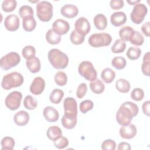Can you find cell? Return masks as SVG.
I'll return each instance as SVG.
<instances>
[{"instance_id": "1", "label": "cell", "mask_w": 150, "mask_h": 150, "mask_svg": "<svg viewBox=\"0 0 150 150\" xmlns=\"http://www.w3.org/2000/svg\"><path fill=\"white\" fill-rule=\"evenodd\" d=\"M138 105L131 101L122 104L116 113V120L121 126L130 124L132 118L138 113Z\"/></svg>"}, {"instance_id": "2", "label": "cell", "mask_w": 150, "mask_h": 150, "mask_svg": "<svg viewBox=\"0 0 150 150\" xmlns=\"http://www.w3.org/2000/svg\"><path fill=\"white\" fill-rule=\"evenodd\" d=\"M48 59L56 69H65L69 63V57L67 54L57 49H52L49 50Z\"/></svg>"}, {"instance_id": "3", "label": "cell", "mask_w": 150, "mask_h": 150, "mask_svg": "<svg viewBox=\"0 0 150 150\" xmlns=\"http://www.w3.org/2000/svg\"><path fill=\"white\" fill-rule=\"evenodd\" d=\"M24 79L22 75L17 71L10 73L3 77L1 86L2 87L8 90L14 87H18L22 85Z\"/></svg>"}, {"instance_id": "4", "label": "cell", "mask_w": 150, "mask_h": 150, "mask_svg": "<svg viewBox=\"0 0 150 150\" xmlns=\"http://www.w3.org/2000/svg\"><path fill=\"white\" fill-rule=\"evenodd\" d=\"M36 15L42 22H49L53 16V5L48 1H40L36 4Z\"/></svg>"}, {"instance_id": "5", "label": "cell", "mask_w": 150, "mask_h": 150, "mask_svg": "<svg viewBox=\"0 0 150 150\" xmlns=\"http://www.w3.org/2000/svg\"><path fill=\"white\" fill-rule=\"evenodd\" d=\"M111 35L107 33H94L88 39L89 45L94 47L107 46L111 44Z\"/></svg>"}, {"instance_id": "6", "label": "cell", "mask_w": 150, "mask_h": 150, "mask_svg": "<svg viewBox=\"0 0 150 150\" xmlns=\"http://www.w3.org/2000/svg\"><path fill=\"white\" fill-rule=\"evenodd\" d=\"M78 71L80 76L88 81H93L97 79V73L93 64L89 61H83L80 63Z\"/></svg>"}, {"instance_id": "7", "label": "cell", "mask_w": 150, "mask_h": 150, "mask_svg": "<svg viewBox=\"0 0 150 150\" xmlns=\"http://www.w3.org/2000/svg\"><path fill=\"white\" fill-rule=\"evenodd\" d=\"M21 61V57L16 52H9L0 59V66L4 70H8L17 66Z\"/></svg>"}, {"instance_id": "8", "label": "cell", "mask_w": 150, "mask_h": 150, "mask_svg": "<svg viewBox=\"0 0 150 150\" xmlns=\"http://www.w3.org/2000/svg\"><path fill=\"white\" fill-rule=\"evenodd\" d=\"M148 12V8L144 4L138 3L134 5L130 15L131 20L135 24H140Z\"/></svg>"}, {"instance_id": "9", "label": "cell", "mask_w": 150, "mask_h": 150, "mask_svg": "<svg viewBox=\"0 0 150 150\" xmlns=\"http://www.w3.org/2000/svg\"><path fill=\"white\" fill-rule=\"evenodd\" d=\"M22 94L18 91L10 93L6 97L5 104L6 107L11 110H16L21 105Z\"/></svg>"}, {"instance_id": "10", "label": "cell", "mask_w": 150, "mask_h": 150, "mask_svg": "<svg viewBox=\"0 0 150 150\" xmlns=\"http://www.w3.org/2000/svg\"><path fill=\"white\" fill-rule=\"evenodd\" d=\"M64 114L67 115H77V104L73 97H67L63 101Z\"/></svg>"}, {"instance_id": "11", "label": "cell", "mask_w": 150, "mask_h": 150, "mask_svg": "<svg viewBox=\"0 0 150 150\" xmlns=\"http://www.w3.org/2000/svg\"><path fill=\"white\" fill-rule=\"evenodd\" d=\"M74 27L75 30L77 33L84 36L90 32L91 29L90 22L84 17L79 18L76 21Z\"/></svg>"}, {"instance_id": "12", "label": "cell", "mask_w": 150, "mask_h": 150, "mask_svg": "<svg viewBox=\"0 0 150 150\" xmlns=\"http://www.w3.org/2000/svg\"><path fill=\"white\" fill-rule=\"evenodd\" d=\"M20 25V21L19 17L14 14L8 15L4 21V26L5 28L11 32L16 30Z\"/></svg>"}, {"instance_id": "13", "label": "cell", "mask_w": 150, "mask_h": 150, "mask_svg": "<svg viewBox=\"0 0 150 150\" xmlns=\"http://www.w3.org/2000/svg\"><path fill=\"white\" fill-rule=\"evenodd\" d=\"M70 25L68 22L62 19H57L54 21L52 25V29L58 35H65L68 32Z\"/></svg>"}, {"instance_id": "14", "label": "cell", "mask_w": 150, "mask_h": 150, "mask_svg": "<svg viewBox=\"0 0 150 150\" xmlns=\"http://www.w3.org/2000/svg\"><path fill=\"white\" fill-rule=\"evenodd\" d=\"M45 88V81L41 77H35L30 86V91L34 95H39Z\"/></svg>"}, {"instance_id": "15", "label": "cell", "mask_w": 150, "mask_h": 150, "mask_svg": "<svg viewBox=\"0 0 150 150\" xmlns=\"http://www.w3.org/2000/svg\"><path fill=\"white\" fill-rule=\"evenodd\" d=\"M137 130L134 124H128L121 127L120 129V134L122 138L132 139L137 134Z\"/></svg>"}, {"instance_id": "16", "label": "cell", "mask_w": 150, "mask_h": 150, "mask_svg": "<svg viewBox=\"0 0 150 150\" xmlns=\"http://www.w3.org/2000/svg\"><path fill=\"white\" fill-rule=\"evenodd\" d=\"M61 14L67 18H73L79 13L78 8L72 4H66L63 5L60 9Z\"/></svg>"}, {"instance_id": "17", "label": "cell", "mask_w": 150, "mask_h": 150, "mask_svg": "<svg viewBox=\"0 0 150 150\" xmlns=\"http://www.w3.org/2000/svg\"><path fill=\"white\" fill-rule=\"evenodd\" d=\"M45 118L50 122H54L58 120L59 114L56 109L51 106L45 107L43 111Z\"/></svg>"}, {"instance_id": "18", "label": "cell", "mask_w": 150, "mask_h": 150, "mask_svg": "<svg viewBox=\"0 0 150 150\" xmlns=\"http://www.w3.org/2000/svg\"><path fill=\"white\" fill-rule=\"evenodd\" d=\"M110 21L112 25L118 27L125 23L127 21V16L123 12H114L111 15Z\"/></svg>"}, {"instance_id": "19", "label": "cell", "mask_w": 150, "mask_h": 150, "mask_svg": "<svg viewBox=\"0 0 150 150\" xmlns=\"http://www.w3.org/2000/svg\"><path fill=\"white\" fill-rule=\"evenodd\" d=\"M13 120L17 125L24 126L26 125L29 121V114L25 111H19L14 115Z\"/></svg>"}, {"instance_id": "20", "label": "cell", "mask_w": 150, "mask_h": 150, "mask_svg": "<svg viewBox=\"0 0 150 150\" xmlns=\"http://www.w3.org/2000/svg\"><path fill=\"white\" fill-rule=\"evenodd\" d=\"M93 22L95 27L100 30H104L107 26V18L102 13L96 15L93 19Z\"/></svg>"}, {"instance_id": "21", "label": "cell", "mask_w": 150, "mask_h": 150, "mask_svg": "<svg viewBox=\"0 0 150 150\" xmlns=\"http://www.w3.org/2000/svg\"><path fill=\"white\" fill-rule=\"evenodd\" d=\"M26 65L28 69L32 73L39 72L41 68L40 61L39 58L36 57L31 59L27 60L26 62Z\"/></svg>"}, {"instance_id": "22", "label": "cell", "mask_w": 150, "mask_h": 150, "mask_svg": "<svg viewBox=\"0 0 150 150\" xmlns=\"http://www.w3.org/2000/svg\"><path fill=\"white\" fill-rule=\"evenodd\" d=\"M62 125L66 129H73L77 124V116L64 114L62 118Z\"/></svg>"}, {"instance_id": "23", "label": "cell", "mask_w": 150, "mask_h": 150, "mask_svg": "<svg viewBox=\"0 0 150 150\" xmlns=\"http://www.w3.org/2000/svg\"><path fill=\"white\" fill-rule=\"evenodd\" d=\"M22 26L26 32L33 30L36 26V22L33 16H28L22 19Z\"/></svg>"}, {"instance_id": "24", "label": "cell", "mask_w": 150, "mask_h": 150, "mask_svg": "<svg viewBox=\"0 0 150 150\" xmlns=\"http://www.w3.org/2000/svg\"><path fill=\"white\" fill-rule=\"evenodd\" d=\"M46 135L49 139L54 142L62 136V132L59 127L53 125L48 128L46 132Z\"/></svg>"}, {"instance_id": "25", "label": "cell", "mask_w": 150, "mask_h": 150, "mask_svg": "<svg viewBox=\"0 0 150 150\" xmlns=\"http://www.w3.org/2000/svg\"><path fill=\"white\" fill-rule=\"evenodd\" d=\"M90 88L92 92L95 94H101L105 89V86L102 81L98 79H96L93 81H91L90 83Z\"/></svg>"}, {"instance_id": "26", "label": "cell", "mask_w": 150, "mask_h": 150, "mask_svg": "<svg viewBox=\"0 0 150 150\" xmlns=\"http://www.w3.org/2000/svg\"><path fill=\"white\" fill-rule=\"evenodd\" d=\"M61 39V35L56 33L52 29H49L46 33V40L49 44L57 45L60 43Z\"/></svg>"}, {"instance_id": "27", "label": "cell", "mask_w": 150, "mask_h": 150, "mask_svg": "<svg viewBox=\"0 0 150 150\" xmlns=\"http://www.w3.org/2000/svg\"><path fill=\"white\" fill-rule=\"evenodd\" d=\"M115 77V71L109 67L103 69L101 74V78L105 83H111L114 80Z\"/></svg>"}, {"instance_id": "28", "label": "cell", "mask_w": 150, "mask_h": 150, "mask_svg": "<svg viewBox=\"0 0 150 150\" xmlns=\"http://www.w3.org/2000/svg\"><path fill=\"white\" fill-rule=\"evenodd\" d=\"M117 90L122 93H127L130 90V84L128 81L124 79H120L115 83Z\"/></svg>"}, {"instance_id": "29", "label": "cell", "mask_w": 150, "mask_h": 150, "mask_svg": "<svg viewBox=\"0 0 150 150\" xmlns=\"http://www.w3.org/2000/svg\"><path fill=\"white\" fill-rule=\"evenodd\" d=\"M134 30L129 26H124L119 30V36L121 40L124 41H129L131 36L132 35Z\"/></svg>"}, {"instance_id": "30", "label": "cell", "mask_w": 150, "mask_h": 150, "mask_svg": "<svg viewBox=\"0 0 150 150\" xmlns=\"http://www.w3.org/2000/svg\"><path fill=\"white\" fill-rule=\"evenodd\" d=\"M63 96L64 92L63 90L59 88H55L50 93L49 100L53 104H59L61 102Z\"/></svg>"}, {"instance_id": "31", "label": "cell", "mask_w": 150, "mask_h": 150, "mask_svg": "<svg viewBox=\"0 0 150 150\" xmlns=\"http://www.w3.org/2000/svg\"><path fill=\"white\" fill-rule=\"evenodd\" d=\"M149 52L146 53L143 57V62L141 66V70L142 73L146 76H150V57Z\"/></svg>"}, {"instance_id": "32", "label": "cell", "mask_w": 150, "mask_h": 150, "mask_svg": "<svg viewBox=\"0 0 150 150\" xmlns=\"http://www.w3.org/2000/svg\"><path fill=\"white\" fill-rule=\"evenodd\" d=\"M130 43L135 46H139L143 45L144 42V38L143 35L137 30H134L129 40Z\"/></svg>"}, {"instance_id": "33", "label": "cell", "mask_w": 150, "mask_h": 150, "mask_svg": "<svg viewBox=\"0 0 150 150\" xmlns=\"http://www.w3.org/2000/svg\"><path fill=\"white\" fill-rule=\"evenodd\" d=\"M126 47V43L125 41L120 39H117L111 47V51L114 53H122Z\"/></svg>"}, {"instance_id": "34", "label": "cell", "mask_w": 150, "mask_h": 150, "mask_svg": "<svg viewBox=\"0 0 150 150\" xmlns=\"http://www.w3.org/2000/svg\"><path fill=\"white\" fill-rule=\"evenodd\" d=\"M112 66L117 70H122L124 69L127 64V61L123 57L117 56L112 59L111 61Z\"/></svg>"}, {"instance_id": "35", "label": "cell", "mask_w": 150, "mask_h": 150, "mask_svg": "<svg viewBox=\"0 0 150 150\" xmlns=\"http://www.w3.org/2000/svg\"><path fill=\"white\" fill-rule=\"evenodd\" d=\"M23 105L26 109L32 110L37 107L38 102L34 97H33L32 96L28 95L24 98Z\"/></svg>"}, {"instance_id": "36", "label": "cell", "mask_w": 150, "mask_h": 150, "mask_svg": "<svg viewBox=\"0 0 150 150\" xmlns=\"http://www.w3.org/2000/svg\"><path fill=\"white\" fill-rule=\"evenodd\" d=\"M17 6V2L15 0H4L1 5L2 10L5 12L13 11Z\"/></svg>"}, {"instance_id": "37", "label": "cell", "mask_w": 150, "mask_h": 150, "mask_svg": "<svg viewBox=\"0 0 150 150\" xmlns=\"http://www.w3.org/2000/svg\"><path fill=\"white\" fill-rule=\"evenodd\" d=\"M22 54L25 59L26 60H29L35 57L36 50L33 46L28 45L23 48Z\"/></svg>"}, {"instance_id": "38", "label": "cell", "mask_w": 150, "mask_h": 150, "mask_svg": "<svg viewBox=\"0 0 150 150\" xmlns=\"http://www.w3.org/2000/svg\"><path fill=\"white\" fill-rule=\"evenodd\" d=\"M141 54V50L137 47H129L127 52V56L131 60L138 59Z\"/></svg>"}, {"instance_id": "39", "label": "cell", "mask_w": 150, "mask_h": 150, "mask_svg": "<svg viewBox=\"0 0 150 150\" xmlns=\"http://www.w3.org/2000/svg\"><path fill=\"white\" fill-rule=\"evenodd\" d=\"M1 146L2 150H12L13 149L15 142L13 138L10 137H5L1 140Z\"/></svg>"}, {"instance_id": "40", "label": "cell", "mask_w": 150, "mask_h": 150, "mask_svg": "<svg viewBox=\"0 0 150 150\" xmlns=\"http://www.w3.org/2000/svg\"><path fill=\"white\" fill-rule=\"evenodd\" d=\"M54 81L59 86H65L67 82L66 74L62 71H57L54 76Z\"/></svg>"}, {"instance_id": "41", "label": "cell", "mask_w": 150, "mask_h": 150, "mask_svg": "<svg viewBox=\"0 0 150 150\" xmlns=\"http://www.w3.org/2000/svg\"><path fill=\"white\" fill-rule=\"evenodd\" d=\"M70 39L71 42L74 45H80L83 43L85 39V36L77 33L75 29L73 30L70 36Z\"/></svg>"}, {"instance_id": "42", "label": "cell", "mask_w": 150, "mask_h": 150, "mask_svg": "<svg viewBox=\"0 0 150 150\" xmlns=\"http://www.w3.org/2000/svg\"><path fill=\"white\" fill-rule=\"evenodd\" d=\"M19 15L22 19L28 16H33V10L30 6L23 5L19 9Z\"/></svg>"}, {"instance_id": "43", "label": "cell", "mask_w": 150, "mask_h": 150, "mask_svg": "<svg viewBox=\"0 0 150 150\" xmlns=\"http://www.w3.org/2000/svg\"><path fill=\"white\" fill-rule=\"evenodd\" d=\"M93 106L94 104L91 100H86L80 104V110L82 113L86 114L87 111L92 110Z\"/></svg>"}, {"instance_id": "44", "label": "cell", "mask_w": 150, "mask_h": 150, "mask_svg": "<svg viewBox=\"0 0 150 150\" xmlns=\"http://www.w3.org/2000/svg\"><path fill=\"white\" fill-rule=\"evenodd\" d=\"M144 92L140 88H135L131 93V97L132 100L139 101L144 98Z\"/></svg>"}, {"instance_id": "45", "label": "cell", "mask_w": 150, "mask_h": 150, "mask_svg": "<svg viewBox=\"0 0 150 150\" xmlns=\"http://www.w3.org/2000/svg\"><path fill=\"white\" fill-rule=\"evenodd\" d=\"M54 146L58 149H63L68 146L69 141L67 138L62 136L54 141Z\"/></svg>"}, {"instance_id": "46", "label": "cell", "mask_w": 150, "mask_h": 150, "mask_svg": "<svg viewBox=\"0 0 150 150\" xmlns=\"http://www.w3.org/2000/svg\"><path fill=\"white\" fill-rule=\"evenodd\" d=\"M116 145V143L114 140L107 139L102 142L101 149L104 150H114Z\"/></svg>"}, {"instance_id": "47", "label": "cell", "mask_w": 150, "mask_h": 150, "mask_svg": "<svg viewBox=\"0 0 150 150\" xmlns=\"http://www.w3.org/2000/svg\"><path fill=\"white\" fill-rule=\"evenodd\" d=\"M87 91V87L86 83H82L77 87L76 91V95L79 98H82Z\"/></svg>"}, {"instance_id": "48", "label": "cell", "mask_w": 150, "mask_h": 150, "mask_svg": "<svg viewBox=\"0 0 150 150\" xmlns=\"http://www.w3.org/2000/svg\"><path fill=\"white\" fill-rule=\"evenodd\" d=\"M110 5L114 10L120 9L124 6V1L122 0H112L110 2Z\"/></svg>"}, {"instance_id": "49", "label": "cell", "mask_w": 150, "mask_h": 150, "mask_svg": "<svg viewBox=\"0 0 150 150\" xmlns=\"http://www.w3.org/2000/svg\"><path fill=\"white\" fill-rule=\"evenodd\" d=\"M149 29H150V22H146L143 23L141 26V30L144 35H145L146 37L149 36Z\"/></svg>"}, {"instance_id": "50", "label": "cell", "mask_w": 150, "mask_h": 150, "mask_svg": "<svg viewBox=\"0 0 150 150\" xmlns=\"http://www.w3.org/2000/svg\"><path fill=\"white\" fill-rule=\"evenodd\" d=\"M149 105H150V101L148 100V101H145L143 103L142 106V110L144 114L148 117L149 116V113H150Z\"/></svg>"}, {"instance_id": "51", "label": "cell", "mask_w": 150, "mask_h": 150, "mask_svg": "<svg viewBox=\"0 0 150 150\" xmlns=\"http://www.w3.org/2000/svg\"><path fill=\"white\" fill-rule=\"evenodd\" d=\"M117 149L118 150H129L131 149V146L128 142H121L118 144Z\"/></svg>"}, {"instance_id": "52", "label": "cell", "mask_w": 150, "mask_h": 150, "mask_svg": "<svg viewBox=\"0 0 150 150\" xmlns=\"http://www.w3.org/2000/svg\"><path fill=\"white\" fill-rule=\"evenodd\" d=\"M127 2L130 4V5H136L138 3L140 2V1L139 0H138V1H127Z\"/></svg>"}]
</instances>
